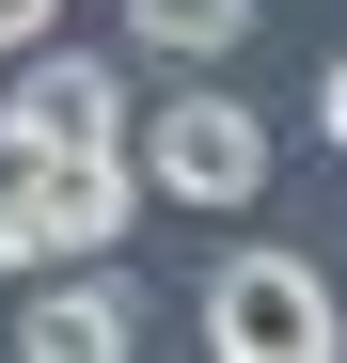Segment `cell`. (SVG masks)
I'll return each instance as SVG.
<instances>
[{"instance_id":"1","label":"cell","mask_w":347,"mask_h":363,"mask_svg":"<svg viewBox=\"0 0 347 363\" xmlns=\"http://www.w3.org/2000/svg\"><path fill=\"white\" fill-rule=\"evenodd\" d=\"M142 221V158L127 143H47L32 111H0V269H79Z\"/></svg>"},{"instance_id":"2","label":"cell","mask_w":347,"mask_h":363,"mask_svg":"<svg viewBox=\"0 0 347 363\" xmlns=\"http://www.w3.org/2000/svg\"><path fill=\"white\" fill-rule=\"evenodd\" d=\"M205 347L221 363H331L347 347V300L316 253H221L205 269Z\"/></svg>"},{"instance_id":"3","label":"cell","mask_w":347,"mask_h":363,"mask_svg":"<svg viewBox=\"0 0 347 363\" xmlns=\"http://www.w3.org/2000/svg\"><path fill=\"white\" fill-rule=\"evenodd\" d=\"M127 158H142V206H253L268 190V127L237 95H174L158 127H127Z\"/></svg>"},{"instance_id":"4","label":"cell","mask_w":347,"mask_h":363,"mask_svg":"<svg viewBox=\"0 0 347 363\" xmlns=\"http://www.w3.org/2000/svg\"><path fill=\"white\" fill-rule=\"evenodd\" d=\"M16 347H32V363H110V347H142V300L110 284V253H79V269H32V316H16Z\"/></svg>"},{"instance_id":"5","label":"cell","mask_w":347,"mask_h":363,"mask_svg":"<svg viewBox=\"0 0 347 363\" xmlns=\"http://www.w3.org/2000/svg\"><path fill=\"white\" fill-rule=\"evenodd\" d=\"M0 79H16V111H32L47 143H127V79H110V64H79L64 32H47V48H16Z\"/></svg>"},{"instance_id":"6","label":"cell","mask_w":347,"mask_h":363,"mask_svg":"<svg viewBox=\"0 0 347 363\" xmlns=\"http://www.w3.org/2000/svg\"><path fill=\"white\" fill-rule=\"evenodd\" d=\"M127 32L158 48V64H221V48L253 32V0H127Z\"/></svg>"},{"instance_id":"7","label":"cell","mask_w":347,"mask_h":363,"mask_svg":"<svg viewBox=\"0 0 347 363\" xmlns=\"http://www.w3.org/2000/svg\"><path fill=\"white\" fill-rule=\"evenodd\" d=\"M64 32V0H0V64H16V48H47Z\"/></svg>"},{"instance_id":"8","label":"cell","mask_w":347,"mask_h":363,"mask_svg":"<svg viewBox=\"0 0 347 363\" xmlns=\"http://www.w3.org/2000/svg\"><path fill=\"white\" fill-rule=\"evenodd\" d=\"M316 127H331V143H347V64H331V79H316Z\"/></svg>"}]
</instances>
